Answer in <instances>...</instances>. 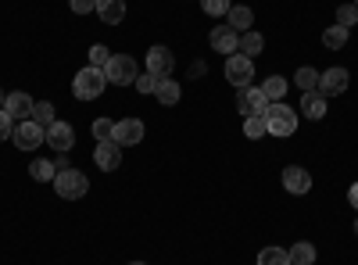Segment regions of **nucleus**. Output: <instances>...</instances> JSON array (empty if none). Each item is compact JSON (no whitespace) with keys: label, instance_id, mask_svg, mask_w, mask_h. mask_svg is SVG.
I'll use <instances>...</instances> for the list:
<instances>
[{"label":"nucleus","instance_id":"f257e3e1","mask_svg":"<svg viewBox=\"0 0 358 265\" xmlns=\"http://www.w3.org/2000/svg\"><path fill=\"white\" fill-rule=\"evenodd\" d=\"M72 90H76V97H79V101H97V97L108 90V76H104V69L86 65L83 72H76Z\"/></svg>","mask_w":358,"mask_h":265},{"label":"nucleus","instance_id":"f03ea898","mask_svg":"<svg viewBox=\"0 0 358 265\" xmlns=\"http://www.w3.org/2000/svg\"><path fill=\"white\" fill-rule=\"evenodd\" d=\"M265 129H268V136H294L297 133V111L290 104L273 101L265 111Z\"/></svg>","mask_w":358,"mask_h":265},{"label":"nucleus","instance_id":"7ed1b4c3","mask_svg":"<svg viewBox=\"0 0 358 265\" xmlns=\"http://www.w3.org/2000/svg\"><path fill=\"white\" fill-rule=\"evenodd\" d=\"M54 190H57V197H65V201H79L90 190V180H86V172H79V169H57Z\"/></svg>","mask_w":358,"mask_h":265},{"label":"nucleus","instance_id":"20e7f679","mask_svg":"<svg viewBox=\"0 0 358 265\" xmlns=\"http://www.w3.org/2000/svg\"><path fill=\"white\" fill-rule=\"evenodd\" d=\"M104 76L115 86H133L136 76H140V69H136V62H133L129 54H111V62L104 65Z\"/></svg>","mask_w":358,"mask_h":265},{"label":"nucleus","instance_id":"39448f33","mask_svg":"<svg viewBox=\"0 0 358 265\" xmlns=\"http://www.w3.org/2000/svg\"><path fill=\"white\" fill-rule=\"evenodd\" d=\"M11 140H15L18 151H36L40 143H47V126H40V122H33V119H25V122L15 126Z\"/></svg>","mask_w":358,"mask_h":265},{"label":"nucleus","instance_id":"423d86ee","mask_svg":"<svg viewBox=\"0 0 358 265\" xmlns=\"http://www.w3.org/2000/svg\"><path fill=\"white\" fill-rule=\"evenodd\" d=\"M226 79L236 86V90L251 86V79H255V62H251V57H244V54H229V57H226Z\"/></svg>","mask_w":358,"mask_h":265},{"label":"nucleus","instance_id":"0eeeda50","mask_svg":"<svg viewBox=\"0 0 358 265\" xmlns=\"http://www.w3.org/2000/svg\"><path fill=\"white\" fill-rule=\"evenodd\" d=\"M268 104H273V101L262 94V86H244L241 97H236V111H241L244 119H251V115H265Z\"/></svg>","mask_w":358,"mask_h":265},{"label":"nucleus","instance_id":"6e6552de","mask_svg":"<svg viewBox=\"0 0 358 265\" xmlns=\"http://www.w3.org/2000/svg\"><path fill=\"white\" fill-rule=\"evenodd\" d=\"M348 69H341V65H334V69H326L322 76H319V94L322 97H337V94H344L348 90Z\"/></svg>","mask_w":358,"mask_h":265},{"label":"nucleus","instance_id":"1a4fd4ad","mask_svg":"<svg viewBox=\"0 0 358 265\" xmlns=\"http://www.w3.org/2000/svg\"><path fill=\"white\" fill-rule=\"evenodd\" d=\"M111 140H115L118 147H136V143L143 140V122H140V119H122V122H115Z\"/></svg>","mask_w":358,"mask_h":265},{"label":"nucleus","instance_id":"9d476101","mask_svg":"<svg viewBox=\"0 0 358 265\" xmlns=\"http://www.w3.org/2000/svg\"><path fill=\"white\" fill-rule=\"evenodd\" d=\"M176 69V57L169 47L155 43V47H147V72H155V76H169Z\"/></svg>","mask_w":358,"mask_h":265},{"label":"nucleus","instance_id":"9b49d317","mask_svg":"<svg viewBox=\"0 0 358 265\" xmlns=\"http://www.w3.org/2000/svg\"><path fill=\"white\" fill-rule=\"evenodd\" d=\"M94 162H97V165H101L104 172H115L118 165H122V147H118L115 140H97Z\"/></svg>","mask_w":358,"mask_h":265},{"label":"nucleus","instance_id":"f8f14e48","mask_svg":"<svg viewBox=\"0 0 358 265\" xmlns=\"http://www.w3.org/2000/svg\"><path fill=\"white\" fill-rule=\"evenodd\" d=\"M283 190H290L294 197H301V194H308V190H312V176H308V169H297V165H287V169H283Z\"/></svg>","mask_w":358,"mask_h":265},{"label":"nucleus","instance_id":"ddd939ff","mask_svg":"<svg viewBox=\"0 0 358 265\" xmlns=\"http://www.w3.org/2000/svg\"><path fill=\"white\" fill-rule=\"evenodd\" d=\"M47 143L54 147L57 155H65V151H72V143H76V129L69 122H54V126H47Z\"/></svg>","mask_w":358,"mask_h":265},{"label":"nucleus","instance_id":"4468645a","mask_svg":"<svg viewBox=\"0 0 358 265\" xmlns=\"http://www.w3.org/2000/svg\"><path fill=\"white\" fill-rule=\"evenodd\" d=\"M33 97L29 94H22V90H15V94H8V101H4V111L11 115L15 122H25V119H33Z\"/></svg>","mask_w":358,"mask_h":265},{"label":"nucleus","instance_id":"2eb2a0df","mask_svg":"<svg viewBox=\"0 0 358 265\" xmlns=\"http://www.w3.org/2000/svg\"><path fill=\"white\" fill-rule=\"evenodd\" d=\"M236 43H241V33L236 29H229V25H215L212 29V47L219 50V54H236Z\"/></svg>","mask_w":358,"mask_h":265},{"label":"nucleus","instance_id":"dca6fc26","mask_svg":"<svg viewBox=\"0 0 358 265\" xmlns=\"http://www.w3.org/2000/svg\"><path fill=\"white\" fill-rule=\"evenodd\" d=\"M226 25L229 29H236V33H251V22H255V11L248 8V4H233L229 11H226Z\"/></svg>","mask_w":358,"mask_h":265},{"label":"nucleus","instance_id":"f3484780","mask_svg":"<svg viewBox=\"0 0 358 265\" xmlns=\"http://www.w3.org/2000/svg\"><path fill=\"white\" fill-rule=\"evenodd\" d=\"M97 18L108 25H118L126 18V0H97Z\"/></svg>","mask_w":358,"mask_h":265},{"label":"nucleus","instance_id":"a211bd4d","mask_svg":"<svg viewBox=\"0 0 358 265\" xmlns=\"http://www.w3.org/2000/svg\"><path fill=\"white\" fill-rule=\"evenodd\" d=\"M155 97H158V104H165V108L179 104V83H176L172 76H162L158 86H155Z\"/></svg>","mask_w":358,"mask_h":265},{"label":"nucleus","instance_id":"6ab92c4d","mask_svg":"<svg viewBox=\"0 0 358 265\" xmlns=\"http://www.w3.org/2000/svg\"><path fill=\"white\" fill-rule=\"evenodd\" d=\"M301 115H305V119H322V115H326V97H322L319 90H305V97H301Z\"/></svg>","mask_w":358,"mask_h":265},{"label":"nucleus","instance_id":"aec40b11","mask_svg":"<svg viewBox=\"0 0 358 265\" xmlns=\"http://www.w3.org/2000/svg\"><path fill=\"white\" fill-rule=\"evenodd\" d=\"M265 50V40H262V33H255V29H251V33H241V43H236V54H244V57H251V62H255V57Z\"/></svg>","mask_w":358,"mask_h":265},{"label":"nucleus","instance_id":"412c9836","mask_svg":"<svg viewBox=\"0 0 358 265\" xmlns=\"http://www.w3.org/2000/svg\"><path fill=\"white\" fill-rule=\"evenodd\" d=\"M29 176H33L36 183H54V176H57V162H43V158H36L33 165H29Z\"/></svg>","mask_w":358,"mask_h":265},{"label":"nucleus","instance_id":"4be33fe9","mask_svg":"<svg viewBox=\"0 0 358 265\" xmlns=\"http://www.w3.org/2000/svg\"><path fill=\"white\" fill-rule=\"evenodd\" d=\"M287 258H290V265H312V262H315V244H308V241L294 244V248L287 251Z\"/></svg>","mask_w":358,"mask_h":265},{"label":"nucleus","instance_id":"5701e85b","mask_svg":"<svg viewBox=\"0 0 358 265\" xmlns=\"http://www.w3.org/2000/svg\"><path fill=\"white\" fill-rule=\"evenodd\" d=\"M262 94H265L268 101H283V97H287V79H283V76H268V79L262 83Z\"/></svg>","mask_w":358,"mask_h":265},{"label":"nucleus","instance_id":"b1692460","mask_svg":"<svg viewBox=\"0 0 358 265\" xmlns=\"http://www.w3.org/2000/svg\"><path fill=\"white\" fill-rule=\"evenodd\" d=\"M319 76H322V72H315L312 65H301V69L294 72V83L301 86V90H319Z\"/></svg>","mask_w":358,"mask_h":265},{"label":"nucleus","instance_id":"393cba45","mask_svg":"<svg viewBox=\"0 0 358 265\" xmlns=\"http://www.w3.org/2000/svg\"><path fill=\"white\" fill-rule=\"evenodd\" d=\"M322 43L330 47V50H341V47L348 43V29H344V25H330V29L322 33Z\"/></svg>","mask_w":358,"mask_h":265},{"label":"nucleus","instance_id":"a878e982","mask_svg":"<svg viewBox=\"0 0 358 265\" xmlns=\"http://www.w3.org/2000/svg\"><path fill=\"white\" fill-rule=\"evenodd\" d=\"M258 265H290V258H287V251H283V248H262Z\"/></svg>","mask_w":358,"mask_h":265},{"label":"nucleus","instance_id":"bb28decb","mask_svg":"<svg viewBox=\"0 0 358 265\" xmlns=\"http://www.w3.org/2000/svg\"><path fill=\"white\" fill-rule=\"evenodd\" d=\"M268 129H265V115H251V119H244V136L248 140H262Z\"/></svg>","mask_w":358,"mask_h":265},{"label":"nucleus","instance_id":"cd10ccee","mask_svg":"<svg viewBox=\"0 0 358 265\" xmlns=\"http://www.w3.org/2000/svg\"><path fill=\"white\" fill-rule=\"evenodd\" d=\"M33 122H40V126H54V122H57V119H54V104H50V101L33 104Z\"/></svg>","mask_w":358,"mask_h":265},{"label":"nucleus","instance_id":"c85d7f7f","mask_svg":"<svg viewBox=\"0 0 358 265\" xmlns=\"http://www.w3.org/2000/svg\"><path fill=\"white\" fill-rule=\"evenodd\" d=\"M233 4L229 0H201V11L208 15V18H219V15H226Z\"/></svg>","mask_w":358,"mask_h":265},{"label":"nucleus","instance_id":"c756f323","mask_svg":"<svg viewBox=\"0 0 358 265\" xmlns=\"http://www.w3.org/2000/svg\"><path fill=\"white\" fill-rule=\"evenodd\" d=\"M111 62V50L104 47V43H94V47H90V65H94V69H104Z\"/></svg>","mask_w":358,"mask_h":265},{"label":"nucleus","instance_id":"7c9ffc66","mask_svg":"<svg viewBox=\"0 0 358 265\" xmlns=\"http://www.w3.org/2000/svg\"><path fill=\"white\" fill-rule=\"evenodd\" d=\"M355 22H358V8H355V4H341V8H337V25L351 29Z\"/></svg>","mask_w":358,"mask_h":265},{"label":"nucleus","instance_id":"2f4dec72","mask_svg":"<svg viewBox=\"0 0 358 265\" xmlns=\"http://www.w3.org/2000/svg\"><path fill=\"white\" fill-rule=\"evenodd\" d=\"M158 79H162V76H155V72H143V76H136V83H133V86H136L140 94H155Z\"/></svg>","mask_w":358,"mask_h":265},{"label":"nucleus","instance_id":"473e14b6","mask_svg":"<svg viewBox=\"0 0 358 265\" xmlns=\"http://www.w3.org/2000/svg\"><path fill=\"white\" fill-rule=\"evenodd\" d=\"M111 129H115L111 119H94V140H111Z\"/></svg>","mask_w":358,"mask_h":265},{"label":"nucleus","instance_id":"72a5a7b5","mask_svg":"<svg viewBox=\"0 0 358 265\" xmlns=\"http://www.w3.org/2000/svg\"><path fill=\"white\" fill-rule=\"evenodd\" d=\"M11 133H15V119H11V115H8L4 108H0V143H4Z\"/></svg>","mask_w":358,"mask_h":265},{"label":"nucleus","instance_id":"f704fd0d","mask_svg":"<svg viewBox=\"0 0 358 265\" xmlns=\"http://www.w3.org/2000/svg\"><path fill=\"white\" fill-rule=\"evenodd\" d=\"M76 15H90V11H97V0H72L69 4Z\"/></svg>","mask_w":358,"mask_h":265},{"label":"nucleus","instance_id":"c9c22d12","mask_svg":"<svg viewBox=\"0 0 358 265\" xmlns=\"http://www.w3.org/2000/svg\"><path fill=\"white\" fill-rule=\"evenodd\" d=\"M348 201H351V208L358 212V183H351V190H348Z\"/></svg>","mask_w":358,"mask_h":265},{"label":"nucleus","instance_id":"e433bc0d","mask_svg":"<svg viewBox=\"0 0 358 265\" xmlns=\"http://www.w3.org/2000/svg\"><path fill=\"white\" fill-rule=\"evenodd\" d=\"M4 101H8V97H4V90H0V108H4Z\"/></svg>","mask_w":358,"mask_h":265},{"label":"nucleus","instance_id":"4c0bfd02","mask_svg":"<svg viewBox=\"0 0 358 265\" xmlns=\"http://www.w3.org/2000/svg\"><path fill=\"white\" fill-rule=\"evenodd\" d=\"M355 233H358V219H355Z\"/></svg>","mask_w":358,"mask_h":265},{"label":"nucleus","instance_id":"58836bf2","mask_svg":"<svg viewBox=\"0 0 358 265\" xmlns=\"http://www.w3.org/2000/svg\"><path fill=\"white\" fill-rule=\"evenodd\" d=\"M129 265H143V262H129Z\"/></svg>","mask_w":358,"mask_h":265},{"label":"nucleus","instance_id":"ea45409f","mask_svg":"<svg viewBox=\"0 0 358 265\" xmlns=\"http://www.w3.org/2000/svg\"><path fill=\"white\" fill-rule=\"evenodd\" d=\"M355 8H358V0H355Z\"/></svg>","mask_w":358,"mask_h":265}]
</instances>
